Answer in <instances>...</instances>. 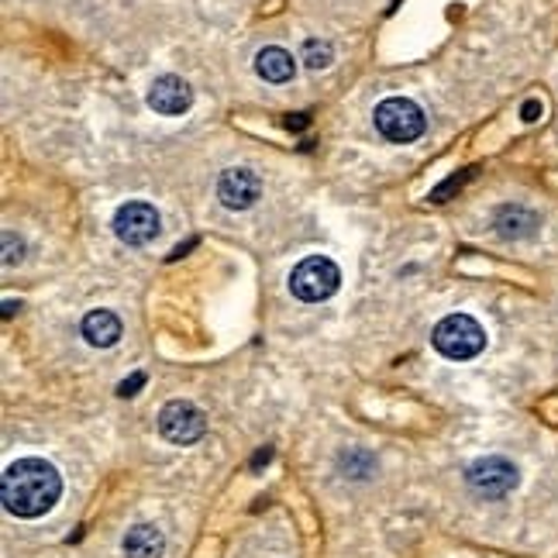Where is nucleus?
I'll return each instance as SVG.
<instances>
[{"label": "nucleus", "mask_w": 558, "mask_h": 558, "mask_svg": "<svg viewBox=\"0 0 558 558\" xmlns=\"http://www.w3.org/2000/svg\"><path fill=\"white\" fill-rule=\"evenodd\" d=\"M497 231L504 239H531L538 231V218L527 207H500L497 210Z\"/></svg>", "instance_id": "ddd939ff"}, {"label": "nucleus", "mask_w": 558, "mask_h": 558, "mask_svg": "<svg viewBox=\"0 0 558 558\" xmlns=\"http://www.w3.org/2000/svg\"><path fill=\"white\" fill-rule=\"evenodd\" d=\"M293 70H296L293 56L279 46H269L255 56V73H259L266 83H287V80H293Z\"/></svg>", "instance_id": "f8f14e48"}, {"label": "nucleus", "mask_w": 558, "mask_h": 558, "mask_svg": "<svg viewBox=\"0 0 558 558\" xmlns=\"http://www.w3.org/2000/svg\"><path fill=\"white\" fill-rule=\"evenodd\" d=\"M83 338L90 341L94 349H111L121 341V320L111 311H90L83 317Z\"/></svg>", "instance_id": "9d476101"}, {"label": "nucleus", "mask_w": 558, "mask_h": 558, "mask_svg": "<svg viewBox=\"0 0 558 558\" xmlns=\"http://www.w3.org/2000/svg\"><path fill=\"white\" fill-rule=\"evenodd\" d=\"M331 59H335L331 41H317V38H311L307 46H304V62H307L311 70H325V66H331Z\"/></svg>", "instance_id": "4468645a"}, {"label": "nucleus", "mask_w": 558, "mask_h": 558, "mask_svg": "<svg viewBox=\"0 0 558 558\" xmlns=\"http://www.w3.org/2000/svg\"><path fill=\"white\" fill-rule=\"evenodd\" d=\"M424 111L407 97H386L379 107H376V128L386 142H397V145H407V142H417L424 135Z\"/></svg>", "instance_id": "7ed1b4c3"}, {"label": "nucleus", "mask_w": 558, "mask_h": 558, "mask_svg": "<svg viewBox=\"0 0 558 558\" xmlns=\"http://www.w3.org/2000/svg\"><path fill=\"white\" fill-rule=\"evenodd\" d=\"M190 104H193V90L183 76L166 73L153 83V87H148V107H153L156 114L177 118V114L190 111Z\"/></svg>", "instance_id": "1a4fd4ad"}, {"label": "nucleus", "mask_w": 558, "mask_h": 558, "mask_svg": "<svg viewBox=\"0 0 558 558\" xmlns=\"http://www.w3.org/2000/svg\"><path fill=\"white\" fill-rule=\"evenodd\" d=\"M538 114H542V104L538 100H527L524 104V121H538Z\"/></svg>", "instance_id": "dca6fc26"}, {"label": "nucleus", "mask_w": 558, "mask_h": 558, "mask_svg": "<svg viewBox=\"0 0 558 558\" xmlns=\"http://www.w3.org/2000/svg\"><path fill=\"white\" fill-rule=\"evenodd\" d=\"M142 383H145V373H135L132 379H124V383L118 386V393H121V397H135Z\"/></svg>", "instance_id": "2eb2a0df"}, {"label": "nucleus", "mask_w": 558, "mask_h": 558, "mask_svg": "<svg viewBox=\"0 0 558 558\" xmlns=\"http://www.w3.org/2000/svg\"><path fill=\"white\" fill-rule=\"evenodd\" d=\"M432 341H435V349L445 359L469 362V359H476L486 349V331H483V325H480L476 317H469V314H448L445 320H438Z\"/></svg>", "instance_id": "f03ea898"}, {"label": "nucleus", "mask_w": 558, "mask_h": 558, "mask_svg": "<svg viewBox=\"0 0 558 558\" xmlns=\"http://www.w3.org/2000/svg\"><path fill=\"white\" fill-rule=\"evenodd\" d=\"M114 234L124 245H135V248L156 242V234H159V210L153 204H145V201L124 204L114 214Z\"/></svg>", "instance_id": "0eeeda50"}, {"label": "nucleus", "mask_w": 558, "mask_h": 558, "mask_svg": "<svg viewBox=\"0 0 558 558\" xmlns=\"http://www.w3.org/2000/svg\"><path fill=\"white\" fill-rule=\"evenodd\" d=\"M341 287V272L325 255H311V259L300 263L290 272V290L296 300H307V304H320V300L335 296Z\"/></svg>", "instance_id": "39448f33"}, {"label": "nucleus", "mask_w": 558, "mask_h": 558, "mask_svg": "<svg viewBox=\"0 0 558 558\" xmlns=\"http://www.w3.org/2000/svg\"><path fill=\"white\" fill-rule=\"evenodd\" d=\"M263 193V183L259 177L252 173V169L239 166V169H225L221 180H218V201L228 207V210H248L255 201H259Z\"/></svg>", "instance_id": "6e6552de"}, {"label": "nucleus", "mask_w": 558, "mask_h": 558, "mask_svg": "<svg viewBox=\"0 0 558 558\" xmlns=\"http://www.w3.org/2000/svg\"><path fill=\"white\" fill-rule=\"evenodd\" d=\"M465 483H469L472 493H476V497L500 500V497H507V493L518 489L521 472L504 456H486V459H476L465 469Z\"/></svg>", "instance_id": "20e7f679"}, {"label": "nucleus", "mask_w": 558, "mask_h": 558, "mask_svg": "<svg viewBox=\"0 0 558 558\" xmlns=\"http://www.w3.org/2000/svg\"><path fill=\"white\" fill-rule=\"evenodd\" d=\"M207 432V417L190 400H169L159 411V435L169 445H193Z\"/></svg>", "instance_id": "423d86ee"}, {"label": "nucleus", "mask_w": 558, "mask_h": 558, "mask_svg": "<svg viewBox=\"0 0 558 558\" xmlns=\"http://www.w3.org/2000/svg\"><path fill=\"white\" fill-rule=\"evenodd\" d=\"M59 497H62V480L56 465H49L46 459H17L4 469L0 500H4V510L14 513V518L21 521L46 518L59 504Z\"/></svg>", "instance_id": "f257e3e1"}, {"label": "nucleus", "mask_w": 558, "mask_h": 558, "mask_svg": "<svg viewBox=\"0 0 558 558\" xmlns=\"http://www.w3.org/2000/svg\"><path fill=\"white\" fill-rule=\"evenodd\" d=\"M121 548L128 558H159L166 551V538H162V531L153 524H135L124 534Z\"/></svg>", "instance_id": "9b49d317"}]
</instances>
